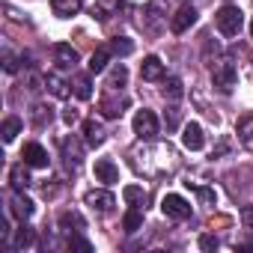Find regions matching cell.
I'll return each instance as SVG.
<instances>
[{
	"mask_svg": "<svg viewBox=\"0 0 253 253\" xmlns=\"http://www.w3.org/2000/svg\"><path fill=\"white\" fill-rule=\"evenodd\" d=\"M182 146L191 152H200L206 146V134H203V125L200 122H185L182 125Z\"/></svg>",
	"mask_w": 253,
	"mask_h": 253,
	"instance_id": "9",
	"label": "cell"
},
{
	"mask_svg": "<svg viewBox=\"0 0 253 253\" xmlns=\"http://www.w3.org/2000/svg\"><path fill=\"white\" fill-rule=\"evenodd\" d=\"M125 107H128V98L122 95V89H104V95L98 101V110L104 119H119L125 113Z\"/></svg>",
	"mask_w": 253,
	"mask_h": 253,
	"instance_id": "5",
	"label": "cell"
},
{
	"mask_svg": "<svg viewBox=\"0 0 253 253\" xmlns=\"http://www.w3.org/2000/svg\"><path fill=\"white\" fill-rule=\"evenodd\" d=\"M104 137H107V131H104V125L98 122V119H84V143L86 146H101L104 143Z\"/></svg>",
	"mask_w": 253,
	"mask_h": 253,
	"instance_id": "14",
	"label": "cell"
},
{
	"mask_svg": "<svg viewBox=\"0 0 253 253\" xmlns=\"http://www.w3.org/2000/svg\"><path fill=\"white\" fill-rule=\"evenodd\" d=\"M45 86H48V92H51V95H57V98H69V92H72V81L60 78L57 72L45 75Z\"/></svg>",
	"mask_w": 253,
	"mask_h": 253,
	"instance_id": "20",
	"label": "cell"
},
{
	"mask_svg": "<svg viewBox=\"0 0 253 253\" xmlns=\"http://www.w3.org/2000/svg\"><path fill=\"white\" fill-rule=\"evenodd\" d=\"M21 128H24V122H21L18 116H6V119H3V125H0V134H3V140H6V143H12V140L21 134Z\"/></svg>",
	"mask_w": 253,
	"mask_h": 253,
	"instance_id": "29",
	"label": "cell"
},
{
	"mask_svg": "<svg viewBox=\"0 0 253 253\" xmlns=\"http://www.w3.org/2000/svg\"><path fill=\"white\" fill-rule=\"evenodd\" d=\"M21 158H24V164H30V167H48V149L42 146V143H27L24 149H21Z\"/></svg>",
	"mask_w": 253,
	"mask_h": 253,
	"instance_id": "16",
	"label": "cell"
},
{
	"mask_svg": "<svg viewBox=\"0 0 253 253\" xmlns=\"http://www.w3.org/2000/svg\"><path fill=\"white\" fill-rule=\"evenodd\" d=\"M140 78H143V81H149V84L164 81V78H167V69H164L161 57H155V54L143 57V63H140Z\"/></svg>",
	"mask_w": 253,
	"mask_h": 253,
	"instance_id": "12",
	"label": "cell"
},
{
	"mask_svg": "<svg viewBox=\"0 0 253 253\" xmlns=\"http://www.w3.org/2000/svg\"><path fill=\"white\" fill-rule=\"evenodd\" d=\"M30 164H15L12 170H9V185H12V191H27L30 185H33V179H30V170H27Z\"/></svg>",
	"mask_w": 253,
	"mask_h": 253,
	"instance_id": "19",
	"label": "cell"
},
{
	"mask_svg": "<svg viewBox=\"0 0 253 253\" xmlns=\"http://www.w3.org/2000/svg\"><path fill=\"white\" fill-rule=\"evenodd\" d=\"M9 211H12L18 220H30L33 211H36V206H33L30 197H24V191H15V197L9 200Z\"/></svg>",
	"mask_w": 253,
	"mask_h": 253,
	"instance_id": "13",
	"label": "cell"
},
{
	"mask_svg": "<svg viewBox=\"0 0 253 253\" xmlns=\"http://www.w3.org/2000/svg\"><path fill=\"white\" fill-rule=\"evenodd\" d=\"M72 92H75L81 101L92 98V81H89V75H75V78H72Z\"/></svg>",
	"mask_w": 253,
	"mask_h": 253,
	"instance_id": "27",
	"label": "cell"
},
{
	"mask_svg": "<svg viewBox=\"0 0 253 253\" xmlns=\"http://www.w3.org/2000/svg\"><path fill=\"white\" fill-rule=\"evenodd\" d=\"M161 92H164L167 101H179V98L185 95V84H182V78H164Z\"/></svg>",
	"mask_w": 253,
	"mask_h": 253,
	"instance_id": "28",
	"label": "cell"
},
{
	"mask_svg": "<svg viewBox=\"0 0 253 253\" xmlns=\"http://www.w3.org/2000/svg\"><path fill=\"white\" fill-rule=\"evenodd\" d=\"M214 27H217L220 36H238L241 27H244V15H241V9H238L235 3L220 6L217 15H214Z\"/></svg>",
	"mask_w": 253,
	"mask_h": 253,
	"instance_id": "3",
	"label": "cell"
},
{
	"mask_svg": "<svg viewBox=\"0 0 253 253\" xmlns=\"http://www.w3.org/2000/svg\"><path fill=\"white\" fill-rule=\"evenodd\" d=\"M217 244H220V241H217L214 235H200V247H203L206 253H211V250H217Z\"/></svg>",
	"mask_w": 253,
	"mask_h": 253,
	"instance_id": "38",
	"label": "cell"
},
{
	"mask_svg": "<svg viewBox=\"0 0 253 253\" xmlns=\"http://www.w3.org/2000/svg\"><path fill=\"white\" fill-rule=\"evenodd\" d=\"M51 54H54V63H57L60 69H75V66L81 63L78 48H72L69 42H57V45L51 48Z\"/></svg>",
	"mask_w": 253,
	"mask_h": 253,
	"instance_id": "11",
	"label": "cell"
},
{
	"mask_svg": "<svg viewBox=\"0 0 253 253\" xmlns=\"http://www.w3.org/2000/svg\"><path fill=\"white\" fill-rule=\"evenodd\" d=\"M66 247H69V250H81V253H92V244H89L86 238H81L78 232H72V235H69Z\"/></svg>",
	"mask_w": 253,
	"mask_h": 253,
	"instance_id": "36",
	"label": "cell"
},
{
	"mask_svg": "<svg viewBox=\"0 0 253 253\" xmlns=\"http://www.w3.org/2000/svg\"><path fill=\"white\" fill-rule=\"evenodd\" d=\"M51 119H54V107H45V104H36L33 107V122L39 125V128L51 125Z\"/></svg>",
	"mask_w": 253,
	"mask_h": 253,
	"instance_id": "34",
	"label": "cell"
},
{
	"mask_svg": "<svg viewBox=\"0 0 253 253\" xmlns=\"http://www.w3.org/2000/svg\"><path fill=\"white\" fill-rule=\"evenodd\" d=\"M60 152L66 158V167L69 170H81V164H84V146L75 137H63L60 140Z\"/></svg>",
	"mask_w": 253,
	"mask_h": 253,
	"instance_id": "10",
	"label": "cell"
},
{
	"mask_svg": "<svg viewBox=\"0 0 253 253\" xmlns=\"http://www.w3.org/2000/svg\"><path fill=\"white\" fill-rule=\"evenodd\" d=\"M164 125H167V131H176L179 125H182V110H179L176 104H170V107L164 110Z\"/></svg>",
	"mask_w": 253,
	"mask_h": 253,
	"instance_id": "35",
	"label": "cell"
},
{
	"mask_svg": "<svg viewBox=\"0 0 253 253\" xmlns=\"http://www.w3.org/2000/svg\"><path fill=\"white\" fill-rule=\"evenodd\" d=\"M33 244H36V232H33V226H27V223L21 220V226L15 229L12 247H15V250H24V247H33Z\"/></svg>",
	"mask_w": 253,
	"mask_h": 253,
	"instance_id": "25",
	"label": "cell"
},
{
	"mask_svg": "<svg viewBox=\"0 0 253 253\" xmlns=\"http://www.w3.org/2000/svg\"><path fill=\"white\" fill-rule=\"evenodd\" d=\"M119 6H122V0H95V6H92V18H95V21H107Z\"/></svg>",
	"mask_w": 253,
	"mask_h": 253,
	"instance_id": "24",
	"label": "cell"
},
{
	"mask_svg": "<svg viewBox=\"0 0 253 253\" xmlns=\"http://www.w3.org/2000/svg\"><path fill=\"white\" fill-rule=\"evenodd\" d=\"M161 211L173 220H188L191 217V203L182 197V194H167L161 200Z\"/></svg>",
	"mask_w": 253,
	"mask_h": 253,
	"instance_id": "6",
	"label": "cell"
},
{
	"mask_svg": "<svg viewBox=\"0 0 253 253\" xmlns=\"http://www.w3.org/2000/svg\"><path fill=\"white\" fill-rule=\"evenodd\" d=\"M131 125H134V134H137L140 140H155V137H158V131H161V122H158L155 110H149V107L137 110Z\"/></svg>",
	"mask_w": 253,
	"mask_h": 253,
	"instance_id": "4",
	"label": "cell"
},
{
	"mask_svg": "<svg viewBox=\"0 0 253 253\" xmlns=\"http://www.w3.org/2000/svg\"><path fill=\"white\" fill-rule=\"evenodd\" d=\"M194 24H197V9H194L191 3H182V6L176 9V15L170 18V30H173V33H179V36H182V33H188Z\"/></svg>",
	"mask_w": 253,
	"mask_h": 253,
	"instance_id": "8",
	"label": "cell"
},
{
	"mask_svg": "<svg viewBox=\"0 0 253 253\" xmlns=\"http://www.w3.org/2000/svg\"><path fill=\"white\" fill-rule=\"evenodd\" d=\"M110 51H113V57H128L134 51V42L128 36H116V39H110Z\"/></svg>",
	"mask_w": 253,
	"mask_h": 253,
	"instance_id": "32",
	"label": "cell"
},
{
	"mask_svg": "<svg viewBox=\"0 0 253 253\" xmlns=\"http://www.w3.org/2000/svg\"><path fill=\"white\" fill-rule=\"evenodd\" d=\"M18 63H21V57L12 54L9 48H3V72H6V75H15V72H18Z\"/></svg>",
	"mask_w": 253,
	"mask_h": 253,
	"instance_id": "37",
	"label": "cell"
},
{
	"mask_svg": "<svg viewBox=\"0 0 253 253\" xmlns=\"http://www.w3.org/2000/svg\"><path fill=\"white\" fill-rule=\"evenodd\" d=\"M122 197H125V203H128V206H134V209H143V211H146V200H149V194H146L140 185H128V188H122Z\"/></svg>",
	"mask_w": 253,
	"mask_h": 253,
	"instance_id": "22",
	"label": "cell"
},
{
	"mask_svg": "<svg viewBox=\"0 0 253 253\" xmlns=\"http://www.w3.org/2000/svg\"><path fill=\"white\" fill-rule=\"evenodd\" d=\"M211 84H214V89L223 92V95H229V92L238 86V69H235V63H232L229 57H217V60L211 63Z\"/></svg>",
	"mask_w": 253,
	"mask_h": 253,
	"instance_id": "2",
	"label": "cell"
},
{
	"mask_svg": "<svg viewBox=\"0 0 253 253\" xmlns=\"http://www.w3.org/2000/svg\"><path fill=\"white\" fill-rule=\"evenodd\" d=\"M125 84H128V69H125L122 63H116V66L110 69V75H107V84H104V89H122Z\"/></svg>",
	"mask_w": 253,
	"mask_h": 253,
	"instance_id": "26",
	"label": "cell"
},
{
	"mask_svg": "<svg viewBox=\"0 0 253 253\" xmlns=\"http://www.w3.org/2000/svg\"><path fill=\"white\" fill-rule=\"evenodd\" d=\"M188 188H194V194L200 197V203L203 206H214L217 203V194H214V188H206V185H194V182H185Z\"/></svg>",
	"mask_w": 253,
	"mask_h": 253,
	"instance_id": "33",
	"label": "cell"
},
{
	"mask_svg": "<svg viewBox=\"0 0 253 253\" xmlns=\"http://www.w3.org/2000/svg\"><path fill=\"white\" fill-rule=\"evenodd\" d=\"M95 179L104 182V185H116L119 182V167L110 158H98L95 161Z\"/></svg>",
	"mask_w": 253,
	"mask_h": 253,
	"instance_id": "17",
	"label": "cell"
},
{
	"mask_svg": "<svg viewBox=\"0 0 253 253\" xmlns=\"http://www.w3.org/2000/svg\"><path fill=\"white\" fill-rule=\"evenodd\" d=\"M110 60H113V51H110V45H101V48H95V51H92V57H89V63H86L89 75H101V72H107Z\"/></svg>",
	"mask_w": 253,
	"mask_h": 253,
	"instance_id": "15",
	"label": "cell"
},
{
	"mask_svg": "<svg viewBox=\"0 0 253 253\" xmlns=\"http://www.w3.org/2000/svg\"><path fill=\"white\" fill-rule=\"evenodd\" d=\"M140 226H143V209H134V206H131L128 211H125V217H122V229L131 235V232H137Z\"/></svg>",
	"mask_w": 253,
	"mask_h": 253,
	"instance_id": "31",
	"label": "cell"
},
{
	"mask_svg": "<svg viewBox=\"0 0 253 253\" xmlns=\"http://www.w3.org/2000/svg\"><path fill=\"white\" fill-rule=\"evenodd\" d=\"M250 36H253V21H250Z\"/></svg>",
	"mask_w": 253,
	"mask_h": 253,
	"instance_id": "40",
	"label": "cell"
},
{
	"mask_svg": "<svg viewBox=\"0 0 253 253\" xmlns=\"http://www.w3.org/2000/svg\"><path fill=\"white\" fill-rule=\"evenodd\" d=\"M131 164L143 176H164V173H173L179 167V155L170 143H149L146 140L143 149L131 152Z\"/></svg>",
	"mask_w": 253,
	"mask_h": 253,
	"instance_id": "1",
	"label": "cell"
},
{
	"mask_svg": "<svg viewBox=\"0 0 253 253\" xmlns=\"http://www.w3.org/2000/svg\"><path fill=\"white\" fill-rule=\"evenodd\" d=\"M164 21H167V18L158 12L155 3H146V6H143V30H146V33H161Z\"/></svg>",
	"mask_w": 253,
	"mask_h": 253,
	"instance_id": "18",
	"label": "cell"
},
{
	"mask_svg": "<svg viewBox=\"0 0 253 253\" xmlns=\"http://www.w3.org/2000/svg\"><path fill=\"white\" fill-rule=\"evenodd\" d=\"M63 119H66V125H75V122L81 119V113H78V107H66V110H63Z\"/></svg>",
	"mask_w": 253,
	"mask_h": 253,
	"instance_id": "39",
	"label": "cell"
},
{
	"mask_svg": "<svg viewBox=\"0 0 253 253\" xmlns=\"http://www.w3.org/2000/svg\"><path fill=\"white\" fill-rule=\"evenodd\" d=\"M81 6H84V0H51V9H54V15H60V18L78 15Z\"/></svg>",
	"mask_w": 253,
	"mask_h": 253,
	"instance_id": "23",
	"label": "cell"
},
{
	"mask_svg": "<svg viewBox=\"0 0 253 253\" xmlns=\"http://www.w3.org/2000/svg\"><path fill=\"white\" fill-rule=\"evenodd\" d=\"M86 206L92 209V211H98V214H110L113 209H116V197L110 194V191H104V188H92V191H86Z\"/></svg>",
	"mask_w": 253,
	"mask_h": 253,
	"instance_id": "7",
	"label": "cell"
},
{
	"mask_svg": "<svg viewBox=\"0 0 253 253\" xmlns=\"http://www.w3.org/2000/svg\"><path fill=\"white\" fill-rule=\"evenodd\" d=\"M57 223H60V229H66V232H81V229H86L84 214H81V211H72V209H69V211H63Z\"/></svg>",
	"mask_w": 253,
	"mask_h": 253,
	"instance_id": "21",
	"label": "cell"
},
{
	"mask_svg": "<svg viewBox=\"0 0 253 253\" xmlns=\"http://www.w3.org/2000/svg\"><path fill=\"white\" fill-rule=\"evenodd\" d=\"M238 143L244 146V149H250L253 152V116H244L241 122H238Z\"/></svg>",
	"mask_w": 253,
	"mask_h": 253,
	"instance_id": "30",
	"label": "cell"
}]
</instances>
